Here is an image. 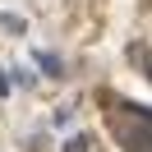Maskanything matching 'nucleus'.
<instances>
[{
  "label": "nucleus",
  "instance_id": "f257e3e1",
  "mask_svg": "<svg viewBox=\"0 0 152 152\" xmlns=\"http://www.w3.org/2000/svg\"><path fill=\"white\" fill-rule=\"evenodd\" d=\"M124 152H148V120L138 124V134H129V138H124Z\"/></svg>",
  "mask_w": 152,
  "mask_h": 152
},
{
  "label": "nucleus",
  "instance_id": "f03ea898",
  "mask_svg": "<svg viewBox=\"0 0 152 152\" xmlns=\"http://www.w3.org/2000/svg\"><path fill=\"white\" fill-rule=\"evenodd\" d=\"M129 60H134L138 69H148V46H143V42H138V46H129Z\"/></svg>",
  "mask_w": 152,
  "mask_h": 152
},
{
  "label": "nucleus",
  "instance_id": "7ed1b4c3",
  "mask_svg": "<svg viewBox=\"0 0 152 152\" xmlns=\"http://www.w3.org/2000/svg\"><path fill=\"white\" fill-rule=\"evenodd\" d=\"M69 152H88V143H83V138H74V143H69Z\"/></svg>",
  "mask_w": 152,
  "mask_h": 152
},
{
  "label": "nucleus",
  "instance_id": "20e7f679",
  "mask_svg": "<svg viewBox=\"0 0 152 152\" xmlns=\"http://www.w3.org/2000/svg\"><path fill=\"white\" fill-rule=\"evenodd\" d=\"M5 92H10V78H5V74H0V97H5Z\"/></svg>",
  "mask_w": 152,
  "mask_h": 152
}]
</instances>
